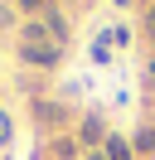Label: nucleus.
<instances>
[{"label":"nucleus","instance_id":"12","mask_svg":"<svg viewBox=\"0 0 155 160\" xmlns=\"http://www.w3.org/2000/svg\"><path fill=\"white\" fill-rule=\"evenodd\" d=\"M150 82H155V53H150Z\"/></svg>","mask_w":155,"mask_h":160},{"label":"nucleus","instance_id":"4","mask_svg":"<svg viewBox=\"0 0 155 160\" xmlns=\"http://www.w3.org/2000/svg\"><path fill=\"white\" fill-rule=\"evenodd\" d=\"M102 155H107V160H136V150H131V136H107Z\"/></svg>","mask_w":155,"mask_h":160},{"label":"nucleus","instance_id":"5","mask_svg":"<svg viewBox=\"0 0 155 160\" xmlns=\"http://www.w3.org/2000/svg\"><path fill=\"white\" fill-rule=\"evenodd\" d=\"M48 150H53V160H78V150H82V146H78V136H53V141H48Z\"/></svg>","mask_w":155,"mask_h":160},{"label":"nucleus","instance_id":"3","mask_svg":"<svg viewBox=\"0 0 155 160\" xmlns=\"http://www.w3.org/2000/svg\"><path fill=\"white\" fill-rule=\"evenodd\" d=\"M39 20H44V29H48V39H53L58 49H68V34H73V24H68V15L58 10V5H48V10L39 15Z\"/></svg>","mask_w":155,"mask_h":160},{"label":"nucleus","instance_id":"8","mask_svg":"<svg viewBox=\"0 0 155 160\" xmlns=\"http://www.w3.org/2000/svg\"><path fill=\"white\" fill-rule=\"evenodd\" d=\"M10 141H15V117H10V112L0 107V150H5Z\"/></svg>","mask_w":155,"mask_h":160},{"label":"nucleus","instance_id":"2","mask_svg":"<svg viewBox=\"0 0 155 160\" xmlns=\"http://www.w3.org/2000/svg\"><path fill=\"white\" fill-rule=\"evenodd\" d=\"M78 146L82 150H102L107 146V121L97 117V112H87V117L78 121Z\"/></svg>","mask_w":155,"mask_h":160},{"label":"nucleus","instance_id":"1","mask_svg":"<svg viewBox=\"0 0 155 160\" xmlns=\"http://www.w3.org/2000/svg\"><path fill=\"white\" fill-rule=\"evenodd\" d=\"M19 63H29V68H44V73H53L58 63H63V49L48 39L44 20H24V24H19Z\"/></svg>","mask_w":155,"mask_h":160},{"label":"nucleus","instance_id":"7","mask_svg":"<svg viewBox=\"0 0 155 160\" xmlns=\"http://www.w3.org/2000/svg\"><path fill=\"white\" fill-rule=\"evenodd\" d=\"M92 63H97V68L112 63V34H97V39H92Z\"/></svg>","mask_w":155,"mask_h":160},{"label":"nucleus","instance_id":"9","mask_svg":"<svg viewBox=\"0 0 155 160\" xmlns=\"http://www.w3.org/2000/svg\"><path fill=\"white\" fill-rule=\"evenodd\" d=\"M53 0H15V10H24V15H44Z\"/></svg>","mask_w":155,"mask_h":160},{"label":"nucleus","instance_id":"6","mask_svg":"<svg viewBox=\"0 0 155 160\" xmlns=\"http://www.w3.org/2000/svg\"><path fill=\"white\" fill-rule=\"evenodd\" d=\"M131 150H136V155H155V126H136Z\"/></svg>","mask_w":155,"mask_h":160},{"label":"nucleus","instance_id":"11","mask_svg":"<svg viewBox=\"0 0 155 160\" xmlns=\"http://www.w3.org/2000/svg\"><path fill=\"white\" fill-rule=\"evenodd\" d=\"M87 160H107V155H102V150H87Z\"/></svg>","mask_w":155,"mask_h":160},{"label":"nucleus","instance_id":"10","mask_svg":"<svg viewBox=\"0 0 155 160\" xmlns=\"http://www.w3.org/2000/svg\"><path fill=\"white\" fill-rule=\"evenodd\" d=\"M145 39L155 44V5H150V10H145Z\"/></svg>","mask_w":155,"mask_h":160}]
</instances>
